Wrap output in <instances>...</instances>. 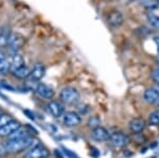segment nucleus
Segmentation results:
<instances>
[{
	"instance_id": "c756f323",
	"label": "nucleus",
	"mask_w": 159,
	"mask_h": 158,
	"mask_svg": "<svg viewBox=\"0 0 159 158\" xmlns=\"http://www.w3.org/2000/svg\"><path fill=\"white\" fill-rule=\"evenodd\" d=\"M153 88L155 89L156 91H157V93H159V85H155V86H154Z\"/></svg>"
},
{
	"instance_id": "aec40b11",
	"label": "nucleus",
	"mask_w": 159,
	"mask_h": 158,
	"mask_svg": "<svg viewBox=\"0 0 159 158\" xmlns=\"http://www.w3.org/2000/svg\"><path fill=\"white\" fill-rule=\"evenodd\" d=\"M148 124L152 126H158L159 125V108L156 111H152L148 116Z\"/></svg>"
},
{
	"instance_id": "4be33fe9",
	"label": "nucleus",
	"mask_w": 159,
	"mask_h": 158,
	"mask_svg": "<svg viewBox=\"0 0 159 158\" xmlns=\"http://www.w3.org/2000/svg\"><path fill=\"white\" fill-rule=\"evenodd\" d=\"M13 120V118H12V116L11 115H9V114H2L1 116H0V129H2L4 125H7L9 122H11Z\"/></svg>"
},
{
	"instance_id": "7c9ffc66",
	"label": "nucleus",
	"mask_w": 159,
	"mask_h": 158,
	"mask_svg": "<svg viewBox=\"0 0 159 158\" xmlns=\"http://www.w3.org/2000/svg\"><path fill=\"white\" fill-rule=\"evenodd\" d=\"M2 114H3V111H2V109H1V108H0V116H1V115H2Z\"/></svg>"
},
{
	"instance_id": "2f4dec72",
	"label": "nucleus",
	"mask_w": 159,
	"mask_h": 158,
	"mask_svg": "<svg viewBox=\"0 0 159 158\" xmlns=\"http://www.w3.org/2000/svg\"><path fill=\"white\" fill-rule=\"evenodd\" d=\"M45 158H50V156H47V157H45Z\"/></svg>"
},
{
	"instance_id": "393cba45",
	"label": "nucleus",
	"mask_w": 159,
	"mask_h": 158,
	"mask_svg": "<svg viewBox=\"0 0 159 158\" xmlns=\"http://www.w3.org/2000/svg\"><path fill=\"white\" fill-rule=\"evenodd\" d=\"M100 119L98 118V117H92V118H90V120L88 121V125L91 126L92 129H94V127H98L100 126Z\"/></svg>"
},
{
	"instance_id": "f03ea898",
	"label": "nucleus",
	"mask_w": 159,
	"mask_h": 158,
	"mask_svg": "<svg viewBox=\"0 0 159 158\" xmlns=\"http://www.w3.org/2000/svg\"><path fill=\"white\" fill-rule=\"evenodd\" d=\"M60 99L63 103L65 104H76L81 99L79 90L74 87L68 86V87H64L60 93Z\"/></svg>"
},
{
	"instance_id": "b1692460",
	"label": "nucleus",
	"mask_w": 159,
	"mask_h": 158,
	"mask_svg": "<svg viewBox=\"0 0 159 158\" xmlns=\"http://www.w3.org/2000/svg\"><path fill=\"white\" fill-rule=\"evenodd\" d=\"M141 3L150 10L156 9V7H158V2L156 1V0H141Z\"/></svg>"
},
{
	"instance_id": "7ed1b4c3",
	"label": "nucleus",
	"mask_w": 159,
	"mask_h": 158,
	"mask_svg": "<svg viewBox=\"0 0 159 158\" xmlns=\"http://www.w3.org/2000/svg\"><path fill=\"white\" fill-rule=\"evenodd\" d=\"M25 44V38L19 33H11V36L9 39V44H7V48L13 53H18V51L24 47Z\"/></svg>"
},
{
	"instance_id": "f257e3e1",
	"label": "nucleus",
	"mask_w": 159,
	"mask_h": 158,
	"mask_svg": "<svg viewBox=\"0 0 159 158\" xmlns=\"http://www.w3.org/2000/svg\"><path fill=\"white\" fill-rule=\"evenodd\" d=\"M35 143V139L32 136L25 137L21 139H13L7 140L6 143L3 144L4 149L7 154H18L25 151L28 149H31Z\"/></svg>"
},
{
	"instance_id": "4468645a",
	"label": "nucleus",
	"mask_w": 159,
	"mask_h": 158,
	"mask_svg": "<svg viewBox=\"0 0 159 158\" xmlns=\"http://www.w3.org/2000/svg\"><path fill=\"white\" fill-rule=\"evenodd\" d=\"M143 99L148 104H157L159 100V93L154 88H148L143 93Z\"/></svg>"
},
{
	"instance_id": "bb28decb",
	"label": "nucleus",
	"mask_w": 159,
	"mask_h": 158,
	"mask_svg": "<svg viewBox=\"0 0 159 158\" xmlns=\"http://www.w3.org/2000/svg\"><path fill=\"white\" fill-rule=\"evenodd\" d=\"M4 154H7L6 149H4V147H3V146H0V157H2Z\"/></svg>"
},
{
	"instance_id": "39448f33",
	"label": "nucleus",
	"mask_w": 159,
	"mask_h": 158,
	"mask_svg": "<svg viewBox=\"0 0 159 158\" xmlns=\"http://www.w3.org/2000/svg\"><path fill=\"white\" fill-rule=\"evenodd\" d=\"M49 156V152H48L47 147H43V144H34L27 154L25 155V158H45Z\"/></svg>"
},
{
	"instance_id": "ddd939ff",
	"label": "nucleus",
	"mask_w": 159,
	"mask_h": 158,
	"mask_svg": "<svg viewBox=\"0 0 159 158\" xmlns=\"http://www.w3.org/2000/svg\"><path fill=\"white\" fill-rule=\"evenodd\" d=\"M20 126L21 125H20L19 122L13 119L11 122H9L7 125H4L0 129V137H7V138H9V137L11 136L15 131H17Z\"/></svg>"
},
{
	"instance_id": "5701e85b",
	"label": "nucleus",
	"mask_w": 159,
	"mask_h": 158,
	"mask_svg": "<svg viewBox=\"0 0 159 158\" xmlns=\"http://www.w3.org/2000/svg\"><path fill=\"white\" fill-rule=\"evenodd\" d=\"M151 78L155 82L156 85H159V65L154 67L151 71Z\"/></svg>"
},
{
	"instance_id": "423d86ee",
	"label": "nucleus",
	"mask_w": 159,
	"mask_h": 158,
	"mask_svg": "<svg viewBox=\"0 0 159 158\" xmlns=\"http://www.w3.org/2000/svg\"><path fill=\"white\" fill-rule=\"evenodd\" d=\"M63 122L66 126L74 127V126H78L81 124L82 118L78 113L72 111H65V114H64Z\"/></svg>"
},
{
	"instance_id": "c85d7f7f",
	"label": "nucleus",
	"mask_w": 159,
	"mask_h": 158,
	"mask_svg": "<svg viewBox=\"0 0 159 158\" xmlns=\"http://www.w3.org/2000/svg\"><path fill=\"white\" fill-rule=\"evenodd\" d=\"M6 58V56H4V54H3V52H1L0 51V61H2V60H4Z\"/></svg>"
},
{
	"instance_id": "1a4fd4ad",
	"label": "nucleus",
	"mask_w": 159,
	"mask_h": 158,
	"mask_svg": "<svg viewBox=\"0 0 159 158\" xmlns=\"http://www.w3.org/2000/svg\"><path fill=\"white\" fill-rule=\"evenodd\" d=\"M35 93H37L38 97H40L43 99H47V100L52 99L54 97V90H53V88L43 83L37 84L36 87H35Z\"/></svg>"
},
{
	"instance_id": "6ab92c4d",
	"label": "nucleus",
	"mask_w": 159,
	"mask_h": 158,
	"mask_svg": "<svg viewBox=\"0 0 159 158\" xmlns=\"http://www.w3.org/2000/svg\"><path fill=\"white\" fill-rule=\"evenodd\" d=\"M11 32L7 29H3L0 32V47H7Z\"/></svg>"
},
{
	"instance_id": "9d476101",
	"label": "nucleus",
	"mask_w": 159,
	"mask_h": 158,
	"mask_svg": "<svg viewBox=\"0 0 159 158\" xmlns=\"http://www.w3.org/2000/svg\"><path fill=\"white\" fill-rule=\"evenodd\" d=\"M107 22L114 28H119L124 24V17L119 11H111L107 15Z\"/></svg>"
},
{
	"instance_id": "0eeeda50",
	"label": "nucleus",
	"mask_w": 159,
	"mask_h": 158,
	"mask_svg": "<svg viewBox=\"0 0 159 158\" xmlns=\"http://www.w3.org/2000/svg\"><path fill=\"white\" fill-rule=\"evenodd\" d=\"M47 108L49 111V113L54 118H61L65 114V106H64L61 101H56V100L50 101L47 105Z\"/></svg>"
},
{
	"instance_id": "cd10ccee",
	"label": "nucleus",
	"mask_w": 159,
	"mask_h": 158,
	"mask_svg": "<svg viewBox=\"0 0 159 158\" xmlns=\"http://www.w3.org/2000/svg\"><path fill=\"white\" fill-rule=\"evenodd\" d=\"M154 39H155V43H156V45H157V48H158V53H159V35H157V36L154 37Z\"/></svg>"
},
{
	"instance_id": "9b49d317",
	"label": "nucleus",
	"mask_w": 159,
	"mask_h": 158,
	"mask_svg": "<svg viewBox=\"0 0 159 158\" xmlns=\"http://www.w3.org/2000/svg\"><path fill=\"white\" fill-rule=\"evenodd\" d=\"M145 126H147V123H145L144 119L140 118V117L133 118L129 123V127L130 132L136 135L142 133V132L144 131Z\"/></svg>"
},
{
	"instance_id": "6e6552de",
	"label": "nucleus",
	"mask_w": 159,
	"mask_h": 158,
	"mask_svg": "<svg viewBox=\"0 0 159 158\" xmlns=\"http://www.w3.org/2000/svg\"><path fill=\"white\" fill-rule=\"evenodd\" d=\"M90 136H91V138L93 140H96V141L103 142V141H107V140H109L110 134H109V132L105 129V127L100 125L98 127H94V129H91Z\"/></svg>"
},
{
	"instance_id": "dca6fc26",
	"label": "nucleus",
	"mask_w": 159,
	"mask_h": 158,
	"mask_svg": "<svg viewBox=\"0 0 159 158\" xmlns=\"http://www.w3.org/2000/svg\"><path fill=\"white\" fill-rule=\"evenodd\" d=\"M32 136L29 131L27 129H24V127L20 126L17 131H15L11 136L9 137V140H13V139H21V138H25V137Z\"/></svg>"
},
{
	"instance_id": "412c9836",
	"label": "nucleus",
	"mask_w": 159,
	"mask_h": 158,
	"mask_svg": "<svg viewBox=\"0 0 159 158\" xmlns=\"http://www.w3.org/2000/svg\"><path fill=\"white\" fill-rule=\"evenodd\" d=\"M10 71H11V62L6 58L0 61V74H6Z\"/></svg>"
},
{
	"instance_id": "f3484780",
	"label": "nucleus",
	"mask_w": 159,
	"mask_h": 158,
	"mask_svg": "<svg viewBox=\"0 0 159 158\" xmlns=\"http://www.w3.org/2000/svg\"><path fill=\"white\" fill-rule=\"evenodd\" d=\"M30 72H31V70L29 69V68H28L27 66H24V67L19 68V69L12 71V74L14 75L15 78L20 79V80H24V79L29 78Z\"/></svg>"
},
{
	"instance_id": "2eb2a0df",
	"label": "nucleus",
	"mask_w": 159,
	"mask_h": 158,
	"mask_svg": "<svg viewBox=\"0 0 159 158\" xmlns=\"http://www.w3.org/2000/svg\"><path fill=\"white\" fill-rule=\"evenodd\" d=\"M25 65V58L20 53H15L11 60V72L14 70H17L19 68L24 67Z\"/></svg>"
},
{
	"instance_id": "a211bd4d",
	"label": "nucleus",
	"mask_w": 159,
	"mask_h": 158,
	"mask_svg": "<svg viewBox=\"0 0 159 158\" xmlns=\"http://www.w3.org/2000/svg\"><path fill=\"white\" fill-rule=\"evenodd\" d=\"M147 19H148V22L151 27H153L154 29L158 30L159 31V16L154 13H148L147 15Z\"/></svg>"
},
{
	"instance_id": "20e7f679",
	"label": "nucleus",
	"mask_w": 159,
	"mask_h": 158,
	"mask_svg": "<svg viewBox=\"0 0 159 158\" xmlns=\"http://www.w3.org/2000/svg\"><path fill=\"white\" fill-rule=\"evenodd\" d=\"M109 141L115 147H124L129 143V138L122 132H114L110 134Z\"/></svg>"
},
{
	"instance_id": "a878e982",
	"label": "nucleus",
	"mask_w": 159,
	"mask_h": 158,
	"mask_svg": "<svg viewBox=\"0 0 159 158\" xmlns=\"http://www.w3.org/2000/svg\"><path fill=\"white\" fill-rule=\"evenodd\" d=\"M64 152H65V154L67 155L69 158H78V156H76V155L74 154V153H72L71 151H69V150H67V149L64 150Z\"/></svg>"
},
{
	"instance_id": "f8f14e48",
	"label": "nucleus",
	"mask_w": 159,
	"mask_h": 158,
	"mask_svg": "<svg viewBox=\"0 0 159 158\" xmlns=\"http://www.w3.org/2000/svg\"><path fill=\"white\" fill-rule=\"evenodd\" d=\"M45 73H46V67L43 64L37 63V64H35L32 69H31L29 78L32 81H34V82H38V81H40L43 76H45Z\"/></svg>"
}]
</instances>
